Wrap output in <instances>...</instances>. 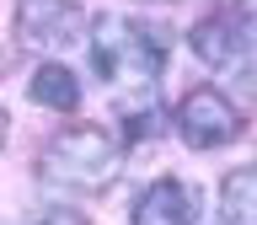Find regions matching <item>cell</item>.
Instances as JSON below:
<instances>
[{
  "mask_svg": "<svg viewBox=\"0 0 257 225\" xmlns=\"http://www.w3.org/2000/svg\"><path fill=\"white\" fill-rule=\"evenodd\" d=\"M118 172H123V150H118V140H112L107 129H96V124L64 129L43 150V177L59 182V188H75V193L112 188Z\"/></svg>",
  "mask_w": 257,
  "mask_h": 225,
  "instance_id": "cell-1",
  "label": "cell"
},
{
  "mask_svg": "<svg viewBox=\"0 0 257 225\" xmlns=\"http://www.w3.org/2000/svg\"><path fill=\"white\" fill-rule=\"evenodd\" d=\"M91 70L102 80H156L161 38L128 16H96L91 22Z\"/></svg>",
  "mask_w": 257,
  "mask_h": 225,
  "instance_id": "cell-2",
  "label": "cell"
},
{
  "mask_svg": "<svg viewBox=\"0 0 257 225\" xmlns=\"http://www.w3.org/2000/svg\"><path fill=\"white\" fill-rule=\"evenodd\" d=\"M177 129H182V140L193 150H220V145H230L241 134V113L220 86H193L177 102Z\"/></svg>",
  "mask_w": 257,
  "mask_h": 225,
  "instance_id": "cell-3",
  "label": "cell"
},
{
  "mask_svg": "<svg viewBox=\"0 0 257 225\" xmlns=\"http://www.w3.org/2000/svg\"><path fill=\"white\" fill-rule=\"evenodd\" d=\"M86 27L75 0H16V38L38 54H59L70 48Z\"/></svg>",
  "mask_w": 257,
  "mask_h": 225,
  "instance_id": "cell-4",
  "label": "cell"
},
{
  "mask_svg": "<svg viewBox=\"0 0 257 225\" xmlns=\"http://www.w3.org/2000/svg\"><path fill=\"white\" fill-rule=\"evenodd\" d=\"M198 188L182 182V177H156L150 188L134 198V214L128 225H193L198 220Z\"/></svg>",
  "mask_w": 257,
  "mask_h": 225,
  "instance_id": "cell-5",
  "label": "cell"
},
{
  "mask_svg": "<svg viewBox=\"0 0 257 225\" xmlns=\"http://www.w3.org/2000/svg\"><path fill=\"white\" fill-rule=\"evenodd\" d=\"M193 54L209 64V70H236L246 59V32L236 27L230 11H209L198 27H193Z\"/></svg>",
  "mask_w": 257,
  "mask_h": 225,
  "instance_id": "cell-6",
  "label": "cell"
},
{
  "mask_svg": "<svg viewBox=\"0 0 257 225\" xmlns=\"http://www.w3.org/2000/svg\"><path fill=\"white\" fill-rule=\"evenodd\" d=\"M27 91H32V102L48 107V113H75L80 107V80H75V70H64V64H54V59L32 70Z\"/></svg>",
  "mask_w": 257,
  "mask_h": 225,
  "instance_id": "cell-7",
  "label": "cell"
},
{
  "mask_svg": "<svg viewBox=\"0 0 257 225\" xmlns=\"http://www.w3.org/2000/svg\"><path fill=\"white\" fill-rule=\"evenodd\" d=\"M220 220L225 225H257V166H236L220 182Z\"/></svg>",
  "mask_w": 257,
  "mask_h": 225,
  "instance_id": "cell-8",
  "label": "cell"
},
{
  "mask_svg": "<svg viewBox=\"0 0 257 225\" xmlns=\"http://www.w3.org/2000/svg\"><path fill=\"white\" fill-rule=\"evenodd\" d=\"M123 129H128V140H145V134H156V129H161V113L150 107V102H145L140 113L128 107V113H123Z\"/></svg>",
  "mask_w": 257,
  "mask_h": 225,
  "instance_id": "cell-9",
  "label": "cell"
},
{
  "mask_svg": "<svg viewBox=\"0 0 257 225\" xmlns=\"http://www.w3.org/2000/svg\"><path fill=\"white\" fill-rule=\"evenodd\" d=\"M38 225H91L86 214H75V209H43L38 214Z\"/></svg>",
  "mask_w": 257,
  "mask_h": 225,
  "instance_id": "cell-10",
  "label": "cell"
},
{
  "mask_svg": "<svg viewBox=\"0 0 257 225\" xmlns=\"http://www.w3.org/2000/svg\"><path fill=\"white\" fill-rule=\"evenodd\" d=\"M6 134H11V113L0 107V150H6Z\"/></svg>",
  "mask_w": 257,
  "mask_h": 225,
  "instance_id": "cell-11",
  "label": "cell"
},
{
  "mask_svg": "<svg viewBox=\"0 0 257 225\" xmlns=\"http://www.w3.org/2000/svg\"><path fill=\"white\" fill-rule=\"evenodd\" d=\"M0 75H6V54H0Z\"/></svg>",
  "mask_w": 257,
  "mask_h": 225,
  "instance_id": "cell-12",
  "label": "cell"
}]
</instances>
